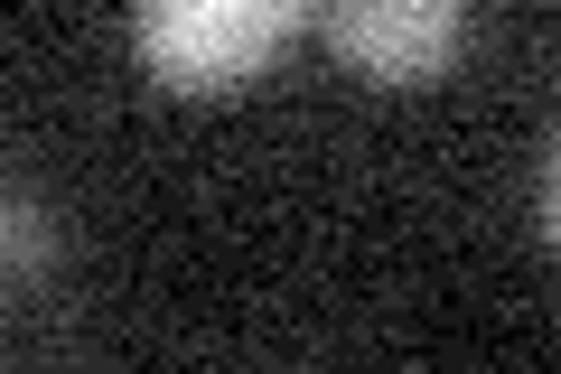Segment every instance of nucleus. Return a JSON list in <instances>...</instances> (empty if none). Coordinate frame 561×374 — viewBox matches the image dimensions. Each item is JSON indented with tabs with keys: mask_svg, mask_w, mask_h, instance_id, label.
Wrapping results in <instances>:
<instances>
[{
	"mask_svg": "<svg viewBox=\"0 0 561 374\" xmlns=\"http://www.w3.org/2000/svg\"><path fill=\"white\" fill-rule=\"evenodd\" d=\"M319 20V0H131V57L169 94H234Z\"/></svg>",
	"mask_w": 561,
	"mask_h": 374,
	"instance_id": "nucleus-1",
	"label": "nucleus"
},
{
	"mask_svg": "<svg viewBox=\"0 0 561 374\" xmlns=\"http://www.w3.org/2000/svg\"><path fill=\"white\" fill-rule=\"evenodd\" d=\"M319 20L365 84H440L468 47V0H319Z\"/></svg>",
	"mask_w": 561,
	"mask_h": 374,
	"instance_id": "nucleus-2",
	"label": "nucleus"
},
{
	"mask_svg": "<svg viewBox=\"0 0 561 374\" xmlns=\"http://www.w3.org/2000/svg\"><path fill=\"white\" fill-rule=\"evenodd\" d=\"M10 262H47V235H38V216H28V206H10Z\"/></svg>",
	"mask_w": 561,
	"mask_h": 374,
	"instance_id": "nucleus-3",
	"label": "nucleus"
},
{
	"mask_svg": "<svg viewBox=\"0 0 561 374\" xmlns=\"http://www.w3.org/2000/svg\"><path fill=\"white\" fill-rule=\"evenodd\" d=\"M542 235H552V253H561V140H552V159H542Z\"/></svg>",
	"mask_w": 561,
	"mask_h": 374,
	"instance_id": "nucleus-4",
	"label": "nucleus"
}]
</instances>
